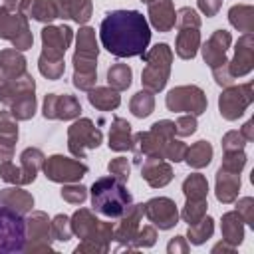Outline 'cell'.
<instances>
[{"mask_svg": "<svg viewBox=\"0 0 254 254\" xmlns=\"http://www.w3.org/2000/svg\"><path fill=\"white\" fill-rule=\"evenodd\" d=\"M230 44H232V36H230V32H226V30H216V32L204 42V46L200 48V50H202V60L206 62V65H208L210 69L228 62V60H226V52H228Z\"/></svg>", "mask_w": 254, "mask_h": 254, "instance_id": "ac0fdd59", "label": "cell"}, {"mask_svg": "<svg viewBox=\"0 0 254 254\" xmlns=\"http://www.w3.org/2000/svg\"><path fill=\"white\" fill-rule=\"evenodd\" d=\"M44 161H46V155L36 147H28V149L22 151V155H20V163H22L20 171H22V177H24V185H30V183L36 181L40 169L44 167Z\"/></svg>", "mask_w": 254, "mask_h": 254, "instance_id": "f546056e", "label": "cell"}, {"mask_svg": "<svg viewBox=\"0 0 254 254\" xmlns=\"http://www.w3.org/2000/svg\"><path fill=\"white\" fill-rule=\"evenodd\" d=\"M131 79H133V71L127 64H113L107 69V83L117 91L127 89L131 85Z\"/></svg>", "mask_w": 254, "mask_h": 254, "instance_id": "8d00e7d4", "label": "cell"}, {"mask_svg": "<svg viewBox=\"0 0 254 254\" xmlns=\"http://www.w3.org/2000/svg\"><path fill=\"white\" fill-rule=\"evenodd\" d=\"M155 242H157V230H155V226L147 224V226H143V228L137 230V236H135V240H133V248H135V250H137V248H149V246H153Z\"/></svg>", "mask_w": 254, "mask_h": 254, "instance_id": "f907efd6", "label": "cell"}, {"mask_svg": "<svg viewBox=\"0 0 254 254\" xmlns=\"http://www.w3.org/2000/svg\"><path fill=\"white\" fill-rule=\"evenodd\" d=\"M143 60H145V67L141 71L143 89L151 93H159L167 85L171 75L173 50L167 44H157L143 54Z\"/></svg>", "mask_w": 254, "mask_h": 254, "instance_id": "277c9868", "label": "cell"}, {"mask_svg": "<svg viewBox=\"0 0 254 254\" xmlns=\"http://www.w3.org/2000/svg\"><path fill=\"white\" fill-rule=\"evenodd\" d=\"M200 48V32L198 28H181L175 42V52L181 60H192Z\"/></svg>", "mask_w": 254, "mask_h": 254, "instance_id": "83f0119b", "label": "cell"}, {"mask_svg": "<svg viewBox=\"0 0 254 254\" xmlns=\"http://www.w3.org/2000/svg\"><path fill=\"white\" fill-rule=\"evenodd\" d=\"M36 113V95L30 93L22 99H18L12 107H10V115L16 119V121H28L32 119Z\"/></svg>", "mask_w": 254, "mask_h": 254, "instance_id": "f35d334b", "label": "cell"}, {"mask_svg": "<svg viewBox=\"0 0 254 254\" xmlns=\"http://www.w3.org/2000/svg\"><path fill=\"white\" fill-rule=\"evenodd\" d=\"M222 6V0H198V10L204 14V16H216L218 10Z\"/></svg>", "mask_w": 254, "mask_h": 254, "instance_id": "680465c9", "label": "cell"}, {"mask_svg": "<svg viewBox=\"0 0 254 254\" xmlns=\"http://www.w3.org/2000/svg\"><path fill=\"white\" fill-rule=\"evenodd\" d=\"M26 222V244L24 252H54L52 246V226L50 218L42 210H30L28 216L24 218Z\"/></svg>", "mask_w": 254, "mask_h": 254, "instance_id": "ba28073f", "label": "cell"}, {"mask_svg": "<svg viewBox=\"0 0 254 254\" xmlns=\"http://www.w3.org/2000/svg\"><path fill=\"white\" fill-rule=\"evenodd\" d=\"M167 109L175 113H190V115H202L206 111V95L198 85H179L173 87L165 97Z\"/></svg>", "mask_w": 254, "mask_h": 254, "instance_id": "30bf717a", "label": "cell"}, {"mask_svg": "<svg viewBox=\"0 0 254 254\" xmlns=\"http://www.w3.org/2000/svg\"><path fill=\"white\" fill-rule=\"evenodd\" d=\"M14 147H16V143L0 139V163L2 161H10L14 157Z\"/></svg>", "mask_w": 254, "mask_h": 254, "instance_id": "91938a15", "label": "cell"}, {"mask_svg": "<svg viewBox=\"0 0 254 254\" xmlns=\"http://www.w3.org/2000/svg\"><path fill=\"white\" fill-rule=\"evenodd\" d=\"M169 139H163L159 137L157 133H153L151 129L149 131H139L133 135V145H131V151L135 155V161H141L143 157H159L163 159V149H165V143Z\"/></svg>", "mask_w": 254, "mask_h": 254, "instance_id": "ffe728a7", "label": "cell"}, {"mask_svg": "<svg viewBox=\"0 0 254 254\" xmlns=\"http://www.w3.org/2000/svg\"><path fill=\"white\" fill-rule=\"evenodd\" d=\"M234 250H236V246H232V244H228V242H224V240L218 242L216 246H212V254H218V252H230V254H232Z\"/></svg>", "mask_w": 254, "mask_h": 254, "instance_id": "6125c7cd", "label": "cell"}, {"mask_svg": "<svg viewBox=\"0 0 254 254\" xmlns=\"http://www.w3.org/2000/svg\"><path fill=\"white\" fill-rule=\"evenodd\" d=\"M252 67H254V34L248 32L238 38L234 48V58L228 62V69L236 79L248 75Z\"/></svg>", "mask_w": 254, "mask_h": 254, "instance_id": "e0dca14e", "label": "cell"}, {"mask_svg": "<svg viewBox=\"0 0 254 254\" xmlns=\"http://www.w3.org/2000/svg\"><path fill=\"white\" fill-rule=\"evenodd\" d=\"M133 198L125 189V183L117 181L115 177H101L91 185V206L109 218H119L129 206Z\"/></svg>", "mask_w": 254, "mask_h": 254, "instance_id": "3957f363", "label": "cell"}, {"mask_svg": "<svg viewBox=\"0 0 254 254\" xmlns=\"http://www.w3.org/2000/svg\"><path fill=\"white\" fill-rule=\"evenodd\" d=\"M149 22L157 32H171L177 22V12L171 0L149 2Z\"/></svg>", "mask_w": 254, "mask_h": 254, "instance_id": "7402d4cb", "label": "cell"}, {"mask_svg": "<svg viewBox=\"0 0 254 254\" xmlns=\"http://www.w3.org/2000/svg\"><path fill=\"white\" fill-rule=\"evenodd\" d=\"M143 202L139 204H131L119 218L121 222L113 228V240H117L121 244V248H127V250H135L133 248V240L137 236V230L141 228L139 222L143 218Z\"/></svg>", "mask_w": 254, "mask_h": 254, "instance_id": "2e32d148", "label": "cell"}, {"mask_svg": "<svg viewBox=\"0 0 254 254\" xmlns=\"http://www.w3.org/2000/svg\"><path fill=\"white\" fill-rule=\"evenodd\" d=\"M0 179L6 181V183H10V185L24 187V177H22L20 167H16V165L10 163V161H2V163H0Z\"/></svg>", "mask_w": 254, "mask_h": 254, "instance_id": "c3c4849f", "label": "cell"}, {"mask_svg": "<svg viewBox=\"0 0 254 254\" xmlns=\"http://www.w3.org/2000/svg\"><path fill=\"white\" fill-rule=\"evenodd\" d=\"M141 2H147V4H149V2H153V0H141Z\"/></svg>", "mask_w": 254, "mask_h": 254, "instance_id": "e7e4bbea", "label": "cell"}, {"mask_svg": "<svg viewBox=\"0 0 254 254\" xmlns=\"http://www.w3.org/2000/svg\"><path fill=\"white\" fill-rule=\"evenodd\" d=\"M196 131V117L187 113V115H181L177 121H175V135L179 137H189Z\"/></svg>", "mask_w": 254, "mask_h": 254, "instance_id": "816d5d0a", "label": "cell"}, {"mask_svg": "<svg viewBox=\"0 0 254 254\" xmlns=\"http://www.w3.org/2000/svg\"><path fill=\"white\" fill-rule=\"evenodd\" d=\"M101 141H103V133L87 117L75 119L67 129V149L77 159H83L85 151L97 149Z\"/></svg>", "mask_w": 254, "mask_h": 254, "instance_id": "9c48e42d", "label": "cell"}, {"mask_svg": "<svg viewBox=\"0 0 254 254\" xmlns=\"http://www.w3.org/2000/svg\"><path fill=\"white\" fill-rule=\"evenodd\" d=\"M22 2L24 0H4V8H8L10 12H20Z\"/></svg>", "mask_w": 254, "mask_h": 254, "instance_id": "be15d7a7", "label": "cell"}, {"mask_svg": "<svg viewBox=\"0 0 254 254\" xmlns=\"http://www.w3.org/2000/svg\"><path fill=\"white\" fill-rule=\"evenodd\" d=\"M141 177L149 183V187L163 189L173 181V167L159 157H147L141 165Z\"/></svg>", "mask_w": 254, "mask_h": 254, "instance_id": "44dd1931", "label": "cell"}, {"mask_svg": "<svg viewBox=\"0 0 254 254\" xmlns=\"http://www.w3.org/2000/svg\"><path fill=\"white\" fill-rule=\"evenodd\" d=\"M0 71L4 79H14L26 73V58L22 52L8 48L0 52Z\"/></svg>", "mask_w": 254, "mask_h": 254, "instance_id": "f1b7e54d", "label": "cell"}, {"mask_svg": "<svg viewBox=\"0 0 254 254\" xmlns=\"http://www.w3.org/2000/svg\"><path fill=\"white\" fill-rule=\"evenodd\" d=\"M38 69L48 79H60L64 75V71H65V64H64V60H44V58H38Z\"/></svg>", "mask_w": 254, "mask_h": 254, "instance_id": "b9f144b4", "label": "cell"}, {"mask_svg": "<svg viewBox=\"0 0 254 254\" xmlns=\"http://www.w3.org/2000/svg\"><path fill=\"white\" fill-rule=\"evenodd\" d=\"M181 28H200V16L196 14V10L185 6L181 10H177V22H175Z\"/></svg>", "mask_w": 254, "mask_h": 254, "instance_id": "681fc988", "label": "cell"}, {"mask_svg": "<svg viewBox=\"0 0 254 254\" xmlns=\"http://www.w3.org/2000/svg\"><path fill=\"white\" fill-rule=\"evenodd\" d=\"M129 109H131V113H133L135 117H139V119L149 117V115L153 113V109H155V97H153V93L147 91V89L137 91V93L131 97V101H129Z\"/></svg>", "mask_w": 254, "mask_h": 254, "instance_id": "74e56055", "label": "cell"}, {"mask_svg": "<svg viewBox=\"0 0 254 254\" xmlns=\"http://www.w3.org/2000/svg\"><path fill=\"white\" fill-rule=\"evenodd\" d=\"M240 173H230L224 169H218L216 173V187H214V194L218 198V202L230 204L238 198V190H240Z\"/></svg>", "mask_w": 254, "mask_h": 254, "instance_id": "603a6c76", "label": "cell"}, {"mask_svg": "<svg viewBox=\"0 0 254 254\" xmlns=\"http://www.w3.org/2000/svg\"><path fill=\"white\" fill-rule=\"evenodd\" d=\"M109 149L113 151H131V145H133V133H131V125L127 119L123 117H115L113 123H111V129H109Z\"/></svg>", "mask_w": 254, "mask_h": 254, "instance_id": "4316f807", "label": "cell"}, {"mask_svg": "<svg viewBox=\"0 0 254 254\" xmlns=\"http://www.w3.org/2000/svg\"><path fill=\"white\" fill-rule=\"evenodd\" d=\"M87 93L89 103L99 111H113L121 103V95L113 87H91Z\"/></svg>", "mask_w": 254, "mask_h": 254, "instance_id": "1f68e13d", "label": "cell"}, {"mask_svg": "<svg viewBox=\"0 0 254 254\" xmlns=\"http://www.w3.org/2000/svg\"><path fill=\"white\" fill-rule=\"evenodd\" d=\"M151 131L157 133V135L163 137V139H173V137H175V121L161 119V121H157V123L151 125Z\"/></svg>", "mask_w": 254, "mask_h": 254, "instance_id": "9f6ffc18", "label": "cell"}, {"mask_svg": "<svg viewBox=\"0 0 254 254\" xmlns=\"http://www.w3.org/2000/svg\"><path fill=\"white\" fill-rule=\"evenodd\" d=\"M236 212L242 216L244 224L254 226V198L252 196H244L236 202Z\"/></svg>", "mask_w": 254, "mask_h": 254, "instance_id": "db71d44e", "label": "cell"}, {"mask_svg": "<svg viewBox=\"0 0 254 254\" xmlns=\"http://www.w3.org/2000/svg\"><path fill=\"white\" fill-rule=\"evenodd\" d=\"M42 171L46 179L65 185V183H77L79 179H83L87 173V165L81 161L64 157V155H52L44 161Z\"/></svg>", "mask_w": 254, "mask_h": 254, "instance_id": "7c38bea8", "label": "cell"}, {"mask_svg": "<svg viewBox=\"0 0 254 254\" xmlns=\"http://www.w3.org/2000/svg\"><path fill=\"white\" fill-rule=\"evenodd\" d=\"M212 75H214V81H216L218 85H222V87H228V85H232V81H234V75H232L230 69H228V62L222 64V65L212 67Z\"/></svg>", "mask_w": 254, "mask_h": 254, "instance_id": "11a10c76", "label": "cell"}, {"mask_svg": "<svg viewBox=\"0 0 254 254\" xmlns=\"http://www.w3.org/2000/svg\"><path fill=\"white\" fill-rule=\"evenodd\" d=\"M214 232V220L210 216H202L198 222L194 224H189V230H187V240L190 244H204Z\"/></svg>", "mask_w": 254, "mask_h": 254, "instance_id": "d590c367", "label": "cell"}, {"mask_svg": "<svg viewBox=\"0 0 254 254\" xmlns=\"http://www.w3.org/2000/svg\"><path fill=\"white\" fill-rule=\"evenodd\" d=\"M0 139L12 141V143L18 141V123L10 115V111H0Z\"/></svg>", "mask_w": 254, "mask_h": 254, "instance_id": "7bdbcfd3", "label": "cell"}, {"mask_svg": "<svg viewBox=\"0 0 254 254\" xmlns=\"http://www.w3.org/2000/svg\"><path fill=\"white\" fill-rule=\"evenodd\" d=\"M50 226H52V236L54 240H60V242H67L71 238V222L65 214H58L50 220Z\"/></svg>", "mask_w": 254, "mask_h": 254, "instance_id": "60d3db41", "label": "cell"}, {"mask_svg": "<svg viewBox=\"0 0 254 254\" xmlns=\"http://www.w3.org/2000/svg\"><path fill=\"white\" fill-rule=\"evenodd\" d=\"M244 165H246V155H244V151H228V153H224V157H222L220 169L230 171V173H240V171L244 169Z\"/></svg>", "mask_w": 254, "mask_h": 254, "instance_id": "bcb514c9", "label": "cell"}, {"mask_svg": "<svg viewBox=\"0 0 254 254\" xmlns=\"http://www.w3.org/2000/svg\"><path fill=\"white\" fill-rule=\"evenodd\" d=\"M240 133H242V137H244L246 141H254V119H248V121L242 125Z\"/></svg>", "mask_w": 254, "mask_h": 254, "instance_id": "94428289", "label": "cell"}, {"mask_svg": "<svg viewBox=\"0 0 254 254\" xmlns=\"http://www.w3.org/2000/svg\"><path fill=\"white\" fill-rule=\"evenodd\" d=\"M185 161L192 169H202V167L210 165V161H212V145L208 141H196L194 145L187 147Z\"/></svg>", "mask_w": 254, "mask_h": 254, "instance_id": "836d02e7", "label": "cell"}, {"mask_svg": "<svg viewBox=\"0 0 254 254\" xmlns=\"http://www.w3.org/2000/svg\"><path fill=\"white\" fill-rule=\"evenodd\" d=\"M228 22L238 32H254V8L248 4H236L228 10Z\"/></svg>", "mask_w": 254, "mask_h": 254, "instance_id": "d6a6232c", "label": "cell"}, {"mask_svg": "<svg viewBox=\"0 0 254 254\" xmlns=\"http://www.w3.org/2000/svg\"><path fill=\"white\" fill-rule=\"evenodd\" d=\"M252 101H254V93L250 81L242 85H228L218 97V109L226 121H236L238 117H242V113Z\"/></svg>", "mask_w": 254, "mask_h": 254, "instance_id": "8fae6325", "label": "cell"}, {"mask_svg": "<svg viewBox=\"0 0 254 254\" xmlns=\"http://www.w3.org/2000/svg\"><path fill=\"white\" fill-rule=\"evenodd\" d=\"M167 252L169 254H187L189 252V240L185 236H175L167 244Z\"/></svg>", "mask_w": 254, "mask_h": 254, "instance_id": "6f0895ef", "label": "cell"}, {"mask_svg": "<svg viewBox=\"0 0 254 254\" xmlns=\"http://www.w3.org/2000/svg\"><path fill=\"white\" fill-rule=\"evenodd\" d=\"M97 56L99 46L95 40V30L89 26L79 28L73 52V85L81 91H89L97 81Z\"/></svg>", "mask_w": 254, "mask_h": 254, "instance_id": "7a4b0ae2", "label": "cell"}, {"mask_svg": "<svg viewBox=\"0 0 254 254\" xmlns=\"http://www.w3.org/2000/svg\"><path fill=\"white\" fill-rule=\"evenodd\" d=\"M2 79H4V75H2V71H0V81H2Z\"/></svg>", "mask_w": 254, "mask_h": 254, "instance_id": "03108f58", "label": "cell"}, {"mask_svg": "<svg viewBox=\"0 0 254 254\" xmlns=\"http://www.w3.org/2000/svg\"><path fill=\"white\" fill-rule=\"evenodd\" d=\"M58 18L73 20L77 24H85L91 18V0H56Z\"/></svg>", "mask_w": 254, "mask_h": 254, "instance_id": "484cf974", "label": "cell"}, {"mask_svg": "<svg viewBox=\"0 0 254 254\" xmlns=\"http://www.w3.org/2000/svg\"><path fill=\"white\" fill-rule=\"evenodd\" d=\"M0 38L10 40L14 50L18 52H26L34 44L28 18L22 12H10L4 6H0Z\"/></svg>", "mask_w": 254, "mask_h": 254, "instance_id": "52a82bcc", "label": "cell"}, {"mask_svg": "<svg viewBox=\"0 0 254 254\" xmlns=\"http://www.w3.org/2000/svg\"><path fill=\"white\" fill-rule=\"evenodd\" d=\"M0 202H2L4 206L12 208V210H16L18 214L24 216V214H28V212L32 210V206H34V196H32L28 190L20 189L18 185H12V187L0 190Z\"/></svg>", "mask_w": 254, "mask_h": 254, "instance_id": "cb8c5ba5", "label": "cell"}, {"mask_svg": "<svg viewBox=\"0 0 254 254\" xmlns=\"http://www.w3.org/2000/svg\"><path fill=\"white\" fill-rule=\"evenodd\" d=\"M101 46L117 58L143 56L151 42V30L145 16L137 10L109 12L99 26Z\"/></svg>", "mask_w": 254, "mask_h": 254, "instance_id": "6da1fadb", "label": "cell"}, {"mask_svg": "<svg viewBox=\"0 0 254 254\" xmlns=\"http://www.w3.org/2000/svg\"><path fill=\"white\" fill-rule=\"evenodd\" d=\"M26 222L24 216L0 202V254L24 252Z\"/></svg>", "mask_w": 254, "mask_h": 254, "instance_id": "8992f818", "label": "cell"}, {"mask_svg": "<svg viewBox=\"0 0 254 254\" xmlns=\"http://www.w3.org/2000/svg\"><path fill=\"white\" fill-rule=\"evenodd\" d=\"M62 198L69 204H81L87 198V189L83 185H75V183H65L62 189Z\"/></svg>", "mask_w": 254, "mask_h": 254, "instance_id": "ee69618b", "label": "cell"}, {"mask_svg": "<svg viewBox=\"0 0 254 254\" xmlns=\"http://www.w3.org/2000/svg\"><path fill=\"white\" fill-rule=\"evenodd\" d=\"M42 113H44L46 119L71 121V119H77V117H79L81 105H79V101H77L73 95H69V93H64V95L48 93V95L44 97Z\"/></svg>", "mask_w": 254, "mask_h": 254, "instance_id": "9a60e30c", "label": "cell"}, {"mask_svg": "<svg viewBox=\"0 0 254 254\" xmlns=\"http://www.w3.org/2000/svg\"><path fill=\"white\" fill-rule=\"evenodd\" d=\"M143 214L157 226L159 230H169L179 222V208L173 198L167 196H155L143 204Z\"/></svg>", "mask_w": 254, "mask_h": 254, "instance_id": "5bb4252c", "label": "cell"}, {"mask_svg": "<svg viewBox=\"0 0 254 254\" xmlns=\"http://www.w3.org/2000/svg\"><path fill=\"white\" fill-rule=\"evenodd\" d=\"M185 155H187V145L179 139H169L165 143V149H163V159H169L173 163H181L185 161Z\"/></svg>", "mask_w": 254, "mask_h": 254, "instance_id": "f6af8a7d", "label": "cell"}, {"mask_svg": "<svg viewBox=\"0 0 254 254\" xmlns=\"http://www.w3.org/2000/svg\"><path fill=\"white\" fill-rule=\"evenodd\" d=\"M107 171L111 177H115L117 181L121 183H127L129 181V173H131V165L125 157H117V159H111L109 165H107Z\"/></svg>", "mask_w": 254, "mask_h": 254, "instance_id": "7dc6e473", "label": "cell"}, {"mask_svg": "<svg viewBox=\"0 0 254 254\" xmlns=\"http://www.w3.org/2000/svg\"><path fill=\"white\" fill-rule=\"evenodd\" d=\"M34 91H36V81L30 73H24L14 79H2L0 81V103L10 109L18 99H22Z\"/></svg>", "mask_w": 254, "mask_h": 254, "instance_id": "d6986e66", "label": "cell"}, {"mask_svg": "<svg viewBox=\"0 0 254 254\" xmlns=\"http://www.w3.org/2000/svg\"><path fill=\"white\" fill-rule=\"evenodd\" d=\"M71 222V232L85 240V242H93L105 250H109V244L113 240V224L111 222H103L99 220L89 208H79L73 212V216L69 218Z\"/></svg>", "mask_w": 254, "mask_h": 254, "instance_id": "5b68a950", "label": "cell"}, {"mask_svg": "<svg viewBox=\"0 0 254 254\" xmlns=\"http://www.w3.org/2000/svg\"><path fill=\"white\" fill-rule=\"evenodd\" d=\"M73 40V30L69 26H52L48 24L42 30V54L44 60H64L65 50Z\"/></svg>", "mask_w": 254, "mask_h": 254, "instance_id": "4fadbf2b", "label": "cell"}, {"mask_svg": "<svg viewBox=\"0 0 254 254\" xmlns=\"http://www.w3.org/2000/svg\"><path fill=\"white\" fill-rule=\"evenodd\" d=\"M220 230H222V240L238 246L244 240V220L236 210L224 212L222 214V222H220Z\"/></svg>", "mask_w": 254, "mask_h": 254, "instance_id": "4dcf8cb0", "label": "cell"}, {"mask_svg": "<svg viewBox=\"0 0 254 254\" xmlns=\"http://www.w3.org/2000/svg\"><path fill=\"white\" fill-rule=\"evenodd\" d=\"M206 208H208L206 198H198V200L187 198V202H185V206H183V210H181V216H183L185 222L194 224V222H198L202 216H206Z\"/></svg>", "mask_w": 254, "mask_h": 254, "instance_id": "ab89813d", "label": "cell"}, {"mask_svg": "<svg viewBox=\"0 0 254 254\" xmlns=\"http://www.w3.org/2000/svg\"><path fill=\"white\" fill-rule=\"evenodd\" d=\"M183 192L187 198L190 200H198V198H206L208 194V183L206 177L200 173H192L183 181Z\"/></svg>", "mask_w": 254, "mask_h": 254, "instance_id": "e575fe53", "label": "cell"}, {"mask_svg": "<svg viewBox=\"0 0 254 254\" xmlns=\"http://www.w3.org/2000/svg\"><path fill=\"white\" fill-rule=\"evenodd\" d=\"M244 145H246V139L242 137L240 131H228L222 137V151L224 153H228V151H244Z\"/></svg>", "mask_w": 254, "mask_h": 254, "instance_id": "f5cc1de1", "label": "cell"}, {"mask_svg": "<svg viewBox=\"0 0 254 254\" xmlns=\"http://www.w3.org/2000/svg\"><path fill=\"white\" fill-rule=\"evenodd\" d=\"M20 12L26 18H34L42 24H50L58 18V4L56 0H24Z\"/></svg>", "mask_w": 254, "mask_h": 254, "instance_id": "d4e9b609", "label": "cell"}]
</instances>
